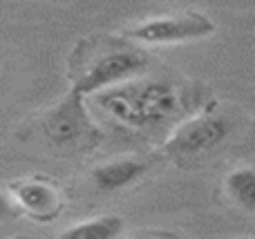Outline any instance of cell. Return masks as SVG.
Returning <instances> with one entry per match:
<instances>
[{
    "mask_svg": "<svg viewBox=\"0 0 255 239\" xmlns=\"http://www.w3.org/2000/svg\"><path fill=\"white\" fill-rule=\"evenodd\" d=\"M215 29L217 25L208 13L184 9L132 22L124 29V38L145 47H163V45H181L208 38L215 34Z\"/></svg>",
    "mask_w": 255,
    "mask_h": 239,
    "instance_id": "2",
    "label": "cell"
},
{
    "mask_svg": "<svg viewBox=\"0 0 255 239\" xmlns=\"http://www.w3.org/2000/svg\"><path fill=\"white\" fill-rule=\"evenodd\" d=\"M148 170H150L148 159L119 157V159H110L106 163H99L90 172V179H92V186L99 192H119L130 188L132 183H136Z\"/></svg>",
    "mask_w": 255,
    "mask_h": 239,
    "instance_id": "7",
    "label": "cell"
},
{
    "mask_svg": "<svg viewBox=\"0 0 255 239\" xmlns=\"http://www.w3.org/2000/svg\"><path fill=\"white\" fill-rule=\"evenodd\" d=\"M94 101L103 114L128 130L157 128L168 123L181 110L179 89L166 80L124 83L94 94Z\"/></svg>",
    "mask_w": 255,
    "mask_h": 239,
    "instance_id": "1",
    "label": "cell"
},
{
    "mask_svg": "<svg viewBox=\"0 0 255 239\" xmlns=\"http://www.w3.org/2000/svg\"><path fill=\"white\" fill-rule=\"evenodd\" d=\"M148 56L145 52L136 47H119V49H103L97 58L79 72L74 79L70 92L79 94V96H90V94L106 92L110 87L124 85L139 76L141 72L148 67Z\"/></svg>",
    "mask_w": 255,
    "mask_h": 239,
    "instance_id": "3",
    "label": "cell"
},
{
    "mask_svg": "<svg viewBox=\"0 0 255 239\" xmlns=\"http://www.w3.org/2000/svg\"><path fill=\"white\" fill-rule=\"evenodd\" d=\"M224 192L233 204L251 215L255 210V172L251 165H240L231 170L224 179Z\"/></svg>",
    "mask_w": 255,
    "mask_h": 239,
    "instance_id": "9",
    "label": "cell"
},
{
    "mask_svg": "<svg viewBox=\"0 0 255 239\" xmlns=\"http://www.w3.org/2000/svg\"><path fill=\"white\" fill-rule=\"evenodd\" d=\"M121 231H124V219L119 215H101L67 226L58 239H117Z\"/></svg>",
    "mask_w": 255,
    "mask_h": 239,
    "instance_id": "8",
    "label": "cell"
},
{
    "mask_svg": "<svg viewBox=\"0 0 255 239\" xmlns=\"http://www.w3.org/2000/svg\"><path fill=\"white\" fill-rule=\"evenodd\" d=\"M7 197L18 213L38 224H49L65 210V192L49 177H18L7 183Z\"/></svg>",
    "mask_w": 255,
    "mask_h": 239,
    "instance_id": "5",
    "label": "cell"
},
{
    "mask_svg": "<svg viewBox=\"0 0 255 239\" xmlns=\"http://www.w3.org/2000/svg\"><path fill=\"white\" fill-rule=\"evenodd\" d=\"M18 217V210L13 208V204L9 201L7 192L0 190V224L2 222H11V219Z\"/></svg>",
    "mask_w": 255,
    "mask_h": 239,
    "instance_id": "10",
    "label": "cell"
},
{
    "mask_svg": "<svg viewBox=\"0 0 255 239\" xmlns=\"http://www.w3.org/2000/svg\"><path fill=\"white\" fill-rule=\"evenodd\" d=\"M231 134V121L220 116L217 112H202L190 119L181 121L170 137L166 139L161 152L172 159H186V157L204 155L213 148L222 146Z\"/></svg>",
    "mask_w": 255,
    "mask_h": 239,
    "instance_id": "4",
    "label": "cell"
},
{
    "mask_svg": "<svg viewBox=\"0 0 255 239\" xmlns=\"http://www.w3.org/2000/svg\"><path fill=\"white\" fill-rule=\"evenodd\" d=\"M43 132L54 146H76L90 132V119L83 107V96L67 92L58 105L47 112L43 121Z\"/></svg>",
    "mask_w": 255,
    "mask_h": 239,
    "instance_id": "6",
    "label": "cell"
},
{
    "mask_svg": "<svg viewBox=\"0 0 255 239\" xmlns=\"http://www.w3.org/2000/svg\"><path fill=\"white\" fill-rule=\"evenodd\" d=\"M136 239H175V237L166 235V233H152V231H150V233H141Z\"/></svg>",
    "mask_w": 255,
    "mask_h": 239,
    "instance_id": "11",
    "label": "cell"
}]
</instances>
